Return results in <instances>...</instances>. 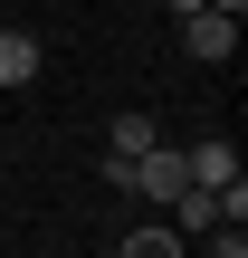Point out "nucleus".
Here are the masks:
<instances>
[{"mask_svg": "<svg viewBox=\"0 0 248 258\" xmlns=\"http://www.w3.org/2000/svg\"><path fill=\"white\" fill-rule=\"evenodd\" d=\"M162 10H182V19H191V10H201V0H162Z\"/></svg>", "mask_w": 248, "mask_h": 258, "instance_id": "9", "label": "nucleus"}, {"mask_svg": "<svg viewBox=\"0 0 248 258\" xmlns=\"http://www.w3.org/2000/svg\"><path fill=\"white\" fill-rule=\"evenodd\" d=\"M124 191H143L153 211H172V201L191 191V172H182V153H162V144H153V153H134V163H124Z\"/></svg>", "mask_w": 248, "mask_h": 258, "instance_id": "1", "label": "nucleus"}, {"mask_svg": "<svg viewBox=\"0 0 248 258\" xmlns=\"http://www.w3.org/2000/svg\"><path fill=\"white\" fill-rule=\"evenodd\" d=\"M201 10H220V19H239V10H248V0H201Z\"/></svg>", "mask_w": 248, "mask_h": 258, "instance_id": "8", "label": "nucleus"}, {"mask_svg": "<svg viewBox=\"0 0 248 258\" xmlns=\"http://www.w3.org/2000/svg\"><path fill=\"white\" fill-rule=\"evenodd\" d=\"M0 86H38V38L29 29H0Z\"/></svg>", "mask_w": 248, "mask_h": 258, "instance_id": "5", "label": "nucleus"}, {"mask_svg": "<svg viewBox=\"0 0 248 258\" xmlns=\"http://www.w3.org/2000/svg\"><path fill=\"white\" fill-rule=\"evenodd\" d=\"M153 144H162V134H153V115H143V105H124V115L105 124V153H115V163H134V153H153Z\"/></svg>", "mask_w": 248, "mask_h": 258, "instance_id": "4", "label": "nucleus"}, {"mask_svg": "<svg viewBox=\"0 0 248 258\" xmlns=\"http://www.w3.org/2000/svg\"><path fill=\"white\" fill-rule=\"evenodd\" d=\"M182 172H191V191H239V144H220V134H210V144H191V153H182Z\"/></svg>", "mask_w": 248, "mask_h": 258, "instance_id": "2", "label": "nucleus"}, {"mask_svg": "<svg viewBox=\"0 0 248 258\" xmlns=\"http://www.w3.org/2000/svg\"><path fill=\"white\" fill-rule=\"evenodd\" d=\"M115 258H182V230H162V220H153V230H124Z\"/></svg>", "mask_w": 248, "mask_h": 258, "instance_id": "6", "label": "nucleus"}, {"mask_svg": "<svg viewBox=\"0 0 248 258\" xmlns=\"http://www.w3.org/2000/svg\"><path fill=\"white\" fill-rule=\"evenodd\" d=\"M182 48H191L201 67H220V57L239 48V19H220V10H191V19H182Z\"/></svg>", "mask_w": 248, "mask_h": 258, "instance_id": "3", "label": "nucleus"}, {"mask_svg": "<svg viewBox=\"0 0 248 258\" xmlns=\"http://www.w3.org/2000/svg\"><path fill=\"white\" fill-rule=\"evenodd\" d=\"M210 258H248V239L239 230H210Z\"/></svg>", "mask_w": 248, "mask_h": 258, "instance_id": "7", "label": "nucleus"}]
</instances>
